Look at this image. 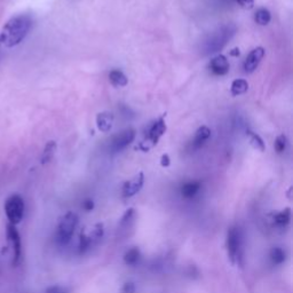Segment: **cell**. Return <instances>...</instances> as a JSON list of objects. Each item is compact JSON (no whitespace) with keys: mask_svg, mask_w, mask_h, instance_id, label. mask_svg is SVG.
I'll return each mask as SVG.
<instances>
[{"mask_svg":"<svg viewBox=\"0 0 293 293\" xmlns=\"http://www.w3.org/2000/svg\"><path fill=\"white\" fill-rule=\"evenodd\" d=\"M45 293H70V290L66 286L53 285V286L47 287Z\"/></svg>","mask_w":293,"mask_h":293,"instance_id":"d4e9b609","label":"cell"},{"mask_svg":"<svg viewBox=\"0 0 293 293\" xmlns=\"http://www.w3.org/2000/svg\"><path fill=\"white\" fill-rule=\"evenodd\" d=\"M123 293H135V284L132 282H127L122 289Z\"/></svg>","mask_w":293,"mask_h":293,"instance_id":"484cf974","label":"cell"},{"mask_svg":"<svg viewBox=\"0 0 293 293\" xmlns=\"http://www.w3.org/2000/svg\"><path fill=\"white\" fill-rule=\"evenodd\" d=\"M56 150V142L55 141H48L46 143L44 148L43 155H42V164H47L53 158Z\"/></svg>","mask_w":293,"mask_h":293,"instance_id":"ffe728a7","label":"cell"},{"mask_svg":"<svg viewBox=\"0 0 293 293\" xmlns=\"http://www.w3.org/2000/svg\"><path fill=\"white\" fill-rule=\"evenodd\" d=\"M210 136H211V130L208 126L199 127L196 131V134L194 136L192 147L194 149H199L200 147L204 146V143L209 140Z\"/></svg>","mask_w":293,"mask_h":293,"instance_id":"4fadbf2b","label":"cell"},{"mask_svg":"<svg viewBox=\"0 0 293 293\" xmlns=\"http://www.w3.org/2000/svg\"><path fill=\"white\" fill-rule=\"evenodd\" d=\"M271 20V15L268 9L266 8H260L256 11L254 15V21L256 24L259 25H267Z\"/></svg>","mask_w":293,"mask_h":293,"instance_id":"44dd1931","label":"cell"},{"mask_svg":"<svg viewBox=\"0 0 293 293\" xmlns=\"http://www.w3.org/2000/svg\"><path fill=\"white\" fill-rule=\"evenodd\" d=\"M270 259L272 264L275 265H282L283 262L286 260V253L284 250L281 248H274L270 251Z\"/></svg>","mask_w":293,"mask_h":293,"instance_id":"7402d4cb","label":"cell"},{"mask_svg":"<svg viewBox=\"0 0 293 293\" xmlns=\"http://www.w3.org/2000/svg\"><path fill=\"white\" fill-rule=\"evenodd\" d=\"M264 56H265V49L262 47H256L253 50H251L244 61L245 73L248 74L253 73V71L258 68V65L260 64L261 60L264 59Z\"/></svg>","mask_w":293,"mask_h":293,"instance_id":"30bf717a","label":"cell"},{"mask_svg":"<svg viewBox=\"0 0 293 293\" xmlns=\"http://www.w3.org/2000/svg\"><path fill=\"white\" fill-rule=\"evenodd\" d=\"M236 30L237 28L235 24H225L213 31L204 42L203 48L205 54H214L222 49L226 44L234 37Z\"/></svg>","mask_w":293,"mask_h":293,"instance_id":"7a4b0ae2","label":"cell"},{"mask_svg":"<svg viewBox=\"0 0 293 293\" xmlns=\"http://www.w3.org/2000/svg\"><path fill=\"white\" fill-rule=\"evenodd\" d=\"M274 220L279 226H286L291 220L290 209H286L284 211H281V212H279V213H276L275 217H274Z\"/></svg>","mask_w":293,"mask_h":293,"instance_id":"603a6c76","label":"cell"},{"mask_svg":"<svg viewBox=\"0 0 293 293\" xmlns=\"http://www.w3.org/2000/svg\"><path fill=\"white\" fill-rule=\"evenodd\" d=\"M83 208L86 211H92V210H93V208H94L93 200H92V199H86L85 202L83 203Z\"/></svg>","mask_w":293,"mask_h":293,"instance_id":"f1b7e54d","label":"cell"},{"mask_svg":"<svg viewBox=\"0 0 293 293\" xmlns=\"http://www.w3.org/2000/svg\"><path fill=\"white\" fill-rule=\"evenodd\" d=\"M200 189V183L198 181H190L184 183L181 188V194L183 197L186 198H192L194 196H196L197 193Z\"/></svg>","mask_w":293,"mask_h":293,"instance_id":"e0dca14e","label":"cell"},{"mask_svg":"<svg viewBox=\"0 0 293 293\" xmlns=\"http://www.w3.org/2000/svg\"><path fill=\"white\" fill-rule=\"evenodd\" d=\"M96 125L101 132L108 133L112 128V125H114V115L109 111L100 112L96 116Z\"/></svg>","mask_w":293,"mask_h":293,"instance_id":"7c38bea8","label":"cell"},{"mask_svg":"<svg viewBox=\"0 0 293 293\" xmlns=\"http://www.w3.org/2000/svg\"><path fill=\"white\" fill-rule=\"evenodd\" d=\"M135 137V131L133 128H126L118 134L114 135L109 141V150L111 152H119L131 145Z\"/></svg>","mask_w":293,"mask_h":293,"instance_id":"8992f818","label":"cell"},{"mask_svg":"<svg viewBox=\"0 0 293 293\" xmlns=\"http://www.w3.org/2000/svg\"><path fill=\"white\" fill-rule=\"evenodd\" d=\"M31 27L32 19L28 14H20L12 18L0 31V45L11 48L21 44Z\"/></svg>","mask_w":293,"mask_h":293,"instance_id":"6da1fadb","label":"cell"},{"mask_svg":"<svg viewBox=\"0 0 293 293\" xmlns=\"http://www.w3.org/2000/svg\"><path fill=\"white\" fill-rule=\"evenodd\" d=\"M7 238L8 242L12 245L13 250V265L18 266L20 260H21V254H22V243H21V237H20V234L15 227L14 225L8 223L7 225Z\"/></svg>","mask_w":293,"mask_h":293,"instance_id":"ba28073f","label":"cell"},{"mask_svg":"<svg viewBox=\"0 0 293 293\" xmlns=\"http://www.w3.org/2000/svg\"><path fill=\"white\" fill-rule=\"evenodd\" d=\"M211 73L217 76H225L229 73L230 64L225 55H217L209 64Z\"/></svg>","mask_w":293,"mask_h":293,"instance_id":"8fae6325","label":"cell"},{"mask_svg":"<svg viewBox=\"0 0 293 293\" xmlns=\"http://www.w3.org/2000/svg\"><path fill=\"white\" fill-rule=\"evenodd\" d=\"M143 183H145V176H143V173L136 174L134 178H132L127 182H125L124 187H123V196L126 198L133 197L142 189Z\"/></svg>","mask_w":293,"mask_h":293,"instance_id":"9c48e42d","label":"cell"},{"mask_svg":"<svg viewBox=\"0 0 293 293\" xmlns=\"http://www.w3.org/2000/svg\"><path fill=\"white\" fill-rule=\"evenodd\" d=\"M104 234H105L104 225L96 223L90 229L89 233L84 234V235H85V237L87 238V240H89L90 245H92L93 243H96L97 240H100L102 237H104Z\"/></svg>","mask_w":293,"mask_h":293,"instance_id":"5bb4252c","label":"cell"},{"mask_svg":"<svg viewBox=\"0 0 293 293\" xmlns=\"http://www.w3.org/2000/svg\"><path fill=\"white\" fill-rule=\"evenodd\" d=\"M249 90V83L245 79H235L230 86V93L233 96L244 94Z\"/></svg>","mask_w":293,"mask_h":293,"instance_id":"2e32d148","label":"cell"},{"mask_svg":"<svg viewBox=\"0 0 293 293\" xmlns=\"http://www.w3.org/2000/svg\"><path fill=\"white\" fill-rule=\"evenodd\" d=\"M243 248V235L238 227H231L227 233V252L233 264L239 262Z\"/></svg>","mask_w":293,"mask_h":293,"instance_id":"5b68a950","label":"cell"},{"mask_svg":"<svg viewBox=\"0 0 293 293\" xmlns=\"http://www.w3.org/2000/svg\"><path fill=\"white\" fill-rule=\"evenodd\" d=\"M24 200L20 195H12L5 202V213L9 223L16 226L23 219L24 215Z\"/></svg>","mask_w":293,"mask_h":293,"instance_id":"277c9868","label":"cell"},{"mask_svg":"<svg viewBox=\"0 0 293 293\" xmlns=\"http://www.w3.org/2000/svg\"><path fill=\"white\" fill-rule=\"evenodd\" d=\"M140 258H141V253L140 250L137 248H132L124 254V261L128 266H135L139 260H140Z\"/></svg>","mask_w":293,"mask_h":293,"instance_id":"d6986e66","label":"cell"},{"mask_svg":"<svg viewBox=\"0 0 293 293\" xmlns=\"http://www.w3.org/2000/svg\"><path fill=\"white\" fill-rule=\"evenodd\" d=\"M286 143H287L286 136L284 134L279 135V136L276 137V140H275V145H274L275 150L279 153L283 152L286 149Z\"/></svg>","mask_w":293,"mask_h":293,"instance_id":"cb8c5ba5","label":"cell"},{"mask_svg":"<svg viewBox=\"0 0 293 293\" xmlns=\"http://www.w3.org/2000/svg\"><path fill=\"white\" fill-rule=\"evenodd\" d=\"M109 80L115 87H125L128 83L127 77L120 70H112L109 74Z\"/></svg>","mask_w":293,"mask_h":293,"instance_id":"9a60e30c","label":"cell"},{"mask_svg":"<svg viewBox=\"0 0 293 293\" xmlns=\"http://www.w3.org/2000/svg\"><path fill=\"white\" fill-rule=\"evenodd\" d=\"M78 221V215L74 212H66L60 219L58 230H56V242L60 245H66L71 240Z\"/></svg>","mask_w":293,"mask_h":293,"instance_id":"3957f363","label":"cell"},{"mask_svg":"<svg viewBox=\"0 0 293 293\" xmlns=\"http://www.w3.org/2000/svg\"><path fill=\"white\" fill-rule=\"evenodd\" d=\"M230 55L238 56V55H239V49H238V48H234L233 50H230Z\"/></svg>","mask_w":293,"mask_h":293,"instance_id":"f546056e","label":"cell"},{"mask_svg":"<svg viewBox=\"0 0 293 293\" xmlns=\"http://www.w3.org/2000/svg\"><path fill=\"white\" fill-rule=\"evenodd\" d=\"M235 2L238 3L245 9H251L254 6V0H235Z\"/></svg>","mask_w":293,"mask_h":293,"instance_id":"4316f807","label":"cell"},{"mask_svg":"<svg viewBox=\"0 0 293 293\" xmlns=\"http://www.w3.org/2000/svg\"><path fill=\"white\" fill-rule=\"evenodd\" d=\"M166 132V123H165V115H163L158 118L156 122H153L148 128L147 131V140L145 143L150 145L149 147L156 146L159 139H161Z\"/></svg>","mask_w":293,"mask_h":293,"instance_id":"52a82bcc","label":"cell"},{"mask_svg":"<svg viewBox=\"0 0 293 293\" xmlns=\"http://www.w3.org/2000/svg\"><path fill=\"white\" fill-rule=\"evenodd\" d=\"M169 164H171V159H169V156L167 155V153H164L161 158V165L163 167H168Z\"/></svg>","mask_w":293,"mask_h":293,"instance_id":"83f0119b","label":"cell"},{"mask_svg":"<svg viewBox=\"0 0 293 293\" xmlns=\"http://www.w3.org/2000/svg\"><path fill=\"white\" fill-rule=\"evenodd\" d=\"M246 135H248L249 142H250V145L252 148L255 149V150H258V151H261V152L265 151V149H266L265 142H264V140H262L260 135H258L256 133L252 132V131L246 132Z\"/></svg>","mask_w":293,"mask_h":293,"instance_id":"ac0fdd59","label":"cell"}]
</instances>
